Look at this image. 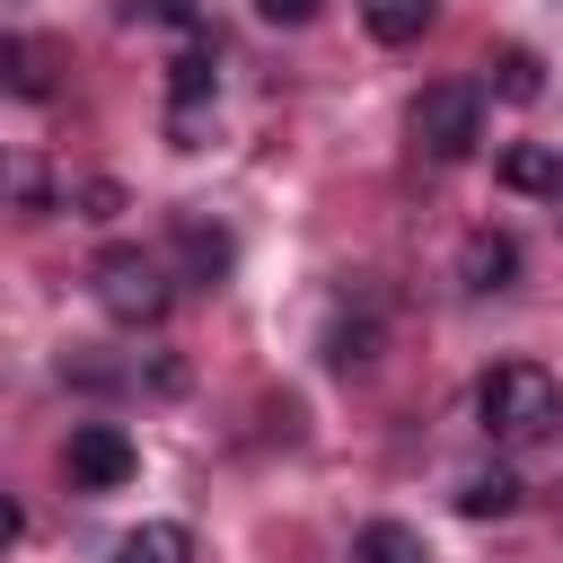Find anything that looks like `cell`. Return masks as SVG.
<instances>
[{"mask_svg": "<svg viewBox=\"0 0 563 563\" xmlns=\"http://www.w3.org/2000/svg\"><path fill=\"white\" fill-rule=\"evenodd\" d=\"M475 422L493 440H545L563 422V378L545 361H493L475 378Z\"/></svg>", "mask_w": 563, "mask_h": 563, "instance_id": "cell-1", "label": "cell"}, {"mask_svg": "<svg viewBox=\"0 0 563 563\" xmlns=\"http://www.w3.org/2000/svg\"><path fill=\"white\" fill-rule=\"evenodd\" d=\"M167 264L158 255H141V246H106L97 255V308L114 317V325H158L167 317Z\"/></svg>", "mask_w": 563, "mask_h": 563, "instance_id": "cell-2", "label": "cell"}, {"mask_svg": "<svg viewBox=\"0 0 563 563\" xmlns=\"http://www.w3.org/2000/svg\"><path fill=\"white\" fill-rule=\"evenodd\" d=\"M413 141H422L431 158H466V150L484 141V88H475V79L422 88V97H413Z\"/></svg>", "mask_w": 563, "mask_h": 563, "instance_id": "cell-3", "label": "cell"}, {"mask_svg": "<svg viewBox=\"0 0 563 563\" xmlns=\"http://www.w3.org/2000/svg\"><path fill=\"white\" fill-rule=\"evenodd\" d=\"M62 466H70V484H79V493H114V484H132V475H141V449H132V431H123V422H79V431H70V449H62Z\"/></svg>", "mask_w": 563, "mask_h": 563, "instance_id": "cell-4", "label": "cell"}, {"mask_svg": "<svg viewBox=\"0 0 563 563\" xmlns=\"http://www.w3.org/2000/svg\"><path fill=\"white\" fill-rule=\"evenodd\" d=\"M211 88H220L211 53H202V44H194V53H176V70H167V123H176V141H185V150H194V123H202Z\"/></svg>", "mask_w": 563, "mask_h": 563, "instance_id": "cell-5", "label": "cell"}, {"mask_svg": "<svg viewBox=\"0 0 563 563\" xmlns=\"http://www.w3.org/2000/svg\"><path fill=\"white\" fill-rule=\"evenodd\" d=\"M457 282H466V290H510V282H519V238L475 229V238L457 246Z\"/></svg>", "mask_w": 563, "mask_h": 563, "instance_id": "cell-6", "label": "cell"}, {"mask_svg": "<svg viewBox=\"0 0 563 563\" xmlns=\"http://www.w3.org/2000/svg\"><path fill=\"white\" fill-rule=\"evenodd\" d=\"M501 185H510V194H563V150H554V141L501 150Z\"/></svg>", "mask_w": 563, "mask_h": 563, "instance_id": "cell-7", "label": "cell"}, {"mask_svg": "<svg viewBox=\"0 0 563 563\" xmlns=\"http://www.w3.org/2000/svg\"><path fill=\"white\" fill-rule=\"evenodd\" d=\"M431 9H440V0H361V26H369L378 44H422Z\"/></svg>", "mask_w": 563, "mask_h": 563, "instance_id": "cell-8", "label": "cell"}, {"mask_svg": "<svg viewBox=\"0 0 563 563\" xmlns=\"http://www.w3.org/2000/svg\"><path fill=\"white\" fill-rule=\"evenodd\" d=\"M457 510H466V519H510V510H519V475H510V466L466 475V484H457Z\"/></svg>", "mask_w": 563, "mask_h": 563, "instance_id": "cell-9", "label": "cell"}, {"mask_svg": "<svg viewBox=\"0 0 563 563\" xmlns=\"http://www.w3.org/2000/svg\"><path fill=\"white\" fill-rule=\"evenodd\" d=\"M352 563H431V554H422V537H413L405 519H369V528L352 537Z\"/></svg>", "mask_w": 563, "mask_h": 563, "instance_id": "cell-10", "label": "cell"}, {"mask_svg": "<svg viewBox=\"0 0 563 563\" xmlns=\"http://www.w3.org/2000/svg\"><path fill=\"white\" fill-rule=\"evenodd\" d=\"M194 554V537L176 528V519H141L123 545H114V563H185Z\"/></svg>", "mask_w": 563, "mask_h": 563, "instance_id": "cell-11", "label": "cell"}, {"mask_svg": "<svg viewBox=\"0 0 563 563\" xmlns=\"http://www.w3.org/2000/svg\"><path fill=\"white\" fill-rule=\"evenodd\" d=\"M176 255H185V264H194L202 282H220L238 246H229V229H211V220H176Z\"/></svg>", "mask_w": 563, "mask_h": 563, "instance_id": "cell-12", "label": "cell"}, {"mask_svg": "<svg viewBox=\"0 0 563 563\" xmlns=\"http://www.w3.org/2000/svg\"><path fill=\"white\" fill-rule=\"evenodd\" d=\"M493 88H501L510 106H528V97H545V62H537L528 44H510V53L493 62Z\"/></svg>", "mask_w": 563, "mask_h": 563, "instance_id": "cell-13", "label": "cell"}, {"mask_svg": "<svg viewBox=\"0 0 563 563\" xmlns=\"http://www.w3.org/2000/svg\"><path fill=\"white\" fill-rule=\"evenodd\" d=\"M0 62H9V88H18V97H44V88H53V70H44L35 35H9V44H0Z\"/></svg>", "mask_w": 563, "mask_h": 563, "instance_id": "cell-14", "label": "cell"}, {"mask_svg": "<svg viewBox=\"0 0 563 563\" xmlns=\"http://www.w3.org/2000/svg\"><path fill=\"white\" fill-rule=\"evenodd\" d=\"M123 202H132V194H123L114 176H88V185H79V220H114Z\"/></svg>", "mask_w": 563, "mask_h": 563, "instance_id": "cell-15", "label": "cell"}, {"mask_svg": "<svg viewBox=\"0 0 563 563\" xmlns=\"http://www.w3.org/2000/svg\"><path fill=\"white\" fill-rule=\"evenodd\" d=\"M317 9H325V0H255V18H264V26H308Z\"/></svg>", "mask_w": 563, "mask_h": 563, "instance_id": "cell-16", "label": "cell"}, {"mask_svg": "<svg viewBox=\"0 0 563 563\" xmlns=\"http://www.w3.org/2000/svg\"><path fill=\"white\" fill-rule=\"evenodd\" d=\"M18 202H26V211H53V185H44L35 167H26V176H18Z\"/></svg>", "mask_w": 563, "mask_h": 563, "instance_id": "cell-17", "label": "cell"}, {"mask_svg": "<svg viewBox=\"0 0 563 563\" xmlns=\"http://www.w3.org/2000/svg\"><path fill=\"white\" fill-rule=\"evenodd\" d=\"M150 9H158L167 26H194V0H150Z\"/></svg>", "mask_w": 563, "mask_h": 563, "instance_id": "cell-18", "label": "cell"}]
</instances>
